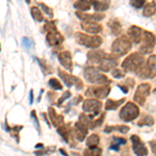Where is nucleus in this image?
<instances>
[{
	"label": "nucleus",
	"instance_id": "f257e3e1",
	"mask_svg": "<svg viewBox=\"0 0 156 156\" xmlns=\"http://www.w3.org/2000/svg\"><path fill=\"white\" fill-rule=\"evenodd\" d=\"M44 29L47 32L46 41L49 46H58L64 42V37L57 30L53 21H46V24L44 25Z\"/></svg>",
	"mask_w": 156,
	"mask_h": 156
},
{
	"label": "nucleus",
	"instance_id": "f03ea898",
	"mask_svg": "<svg viewBox=\"0 0 156 156\" xmlns=\"http://www.w3.org/2000/svg\"><path fill=\"white\" fill-rule=\"evenodd\" d=\"M84 77L90 83H95V84H108L110 83V80L108 79V77L106 75L102 74L100 72L99 69L95 67H87L84 69Z\"/></svg>",
	"mask_w": 156,
	"mask_h": 156
},
{
	"label": "nucleus",
	"instance_id": "7ed1b4c3",
	"mask_svg": "<svg viewBox=\"0 0 156 156\" xmlns=\"http://www.w3.org/2000/svg\"><path fill=\"white\" fill-rule=\"evenodd\" d=\"M130 49H131V42L125 36L118 37L112 43V52L115 56H122V55L127 54Z\"/></svg>",
	"mask_w": 156,
	"mask_h": 156
},
{
	"label": "nucleus",
	"instance_id": "20e7f679",
	"mask_svg": "<svg viewBox=\"0 0 156 156\" xmlns=\"http://www.w3.org/2000/svg\"><path fill=\"white\" fill-rule=\"evenodd\" d=\"M75 39H76V42L78 44L82 45L84 47H89V48L97 49L102 44V39L100 37L87 36V34H81V32H76L75 34Z\"/></svg>",
	"mask_w": 156,
	"mask_h": 156
},
{
	"label": "nucleus",
	"instance_id": "39448f33",
	"mask_svg": "<svg viewBox=\"0 0 156 156\" xmlns=\"http://www.w3.org/2000/svg\"><path fill=\"white\" fill-rule=\"evenodd\" d=\"M144 64V57L137 52L130 54L129 56L124 59L122 67L127 72H135L142 65Z\"/></svg>",
	"mask_w": 156,
	"mask_h": 156
},
{
	"label": "nucleus",
	"instance_id": "423d86ee",
	"mask_svg": "<svg viewBox=\"0 0 156 156\" xmlns=\"http://www.w3.org/2000/svg\"><path fill=\"white\" fill-rule=\"evenodd\" d=\"M140 115V108L137 107V105H135L132 102H128L126 105H124V107L121 109L120 112V118L121 120H123L124 122H130V121L135 120Z\"/></svg>",
	"mask_w": 156,
	"mask_h": 156
},
{
	"label": "nucleus",
	"instance_id": "0eeeda50",
	"mask_svg": "<svg viewBox=\"0 0 156 156\" xmlns=\"http://www.w3.org/2000/svg\"><path fill=\"white\" fill-rule=\"evenodd\" d=\"M143 44L140 48V52L142 54H149L153 51V48L155 47L156 44V37L152 32L145 30L143 34Z\"/></svg>",
	"mask_w": 156,
	"mask_h": 156
},
{
	"label": "nucleus",
	"instance_id": "6e6552de",
	"mask_svg": "<svg viewBox=\"0 0 156 156\" xmlns=\"http://www.w3.org/2000/svg\"><path fill=\"white\" fill-rule=\"evenodd\" d=\"M102 108V103L96 99H87L83 102L82 109L87 112L90 118H95L100 114V110Z\"/></svg>",
	"mask_w": 156,
	"mask_h": 156
},
{
	"label": "nucleus",
	"instance_id": "1a4fd4ad",
	"mask_svg": "<svg viewBox=\"0 0 156 156\" xmlns=\"http://www.w3.org/2000/svg\"><path fill=\"white\" fill-rule=\"evenodd\" d=\"M58 75L68 87H75L77 90H81L82 87H83V82H82L78 77L74 76V75L68 74L67 72L62 71L60 69H58Z\"/></svg>",
	"mask_w": 156,
	"mask_h": 156
},
{
	"label": "nucleus",
	"instance_id": "9d476101",
	"mask_svg": "<svg viewBox=\"0 0 156 156\" xmlns=\"http://www.w3.org/2000/svg\"><path fill=\"white\" fill-rule=\"evenodd\" d=\"M150 90H151V87L149 83H142L137 87V90L134 94V101L137 103L138 105L143 106L146 102V99L147 97L149 96L150 94Z\"/></svg>",
	"mask_w": 156,
	"mask_h": 156
},
{
	"label": "nucleus",
	"instance_id": "9b49d317",
	"mask_svg": "<svg viewBox=\"0 0 156 156\" xmlns=\"http://www.w3.org/2000/svg\"><path fill=\"white\" fill-rule=\"evenodd\" d=\"M110 92V87H90L87 90L85 95L89 97H95V98H99V99H103V98L107 97L108 94Z\"/></svg>",
	"mask_w": 156,
	"mask_h": 156
},
{
	"label": "nucleus",
	"instance_id": "f8f14e48",
	"mask_svg": "<svg viewBox=\"0 0 156 156\" xmlns=\"http://www.w3.org/2000/svg\"><path fill=\"white\" fill-rule=\"evenodd\" d=\"M117 66H118V60L112 55H108V54H105V56L99 62V69L103 72L112 71Z\"/></svg>",
	"mask_w": 156,
	"mask_h": 156
},
{
	"label": "nucleus",
	"instance_id": "ddd939ff",
	"mask_svg": "<svg viewBox=\"0 0 156 156\" xmlns=\"http://www.w3.org/2000/svg\"><path fill=\"white\" fill-rule=\"evenodd\" d=\"M131 142H132L133 152L135 154L140 156H144L148 154V149L145 147L144 143L140 140V138L137 135H131Z\"/></svg>",
	"mask_w": 156,
	"mask_h": 156
},
{
	"label": "nucleus",
	"instance_id": "4468645a",
	"mask_svg": "<svg viewBox=\"0 0 156 156\" xmlns=\"http://www.w3.org/2000/svg\"><path fill=\"white\" fill-rule=\"evenodd\" d=\"M87 131H89V127H87L83 123H81L80 121H78L74 126L73 135H74L77 140L82 142V140L85 138V136L87 135Z\"/></svg>",
	"mask_w": 156,
	"mask_h": 156
},
{
	"label": "nucleus",
	"instance_id": "2eb2a0df",
	"mask_svg": "<svg viewBox=\"0 0 156 156\" xmlns=\"http://www.w3.org/2000/svg\"><path fill=\"white\" fill-rule=\"evenodd\" d=\"M58 59H59L60 65H62L65 69H67L68 71H72V69H73L72 55L69 51L60 52L58 54Z\"/></svg>",
	"mask_w": 156,
	"mask_h": 156
},
{
	"label": "nucleus",
	"instance_id": "dca6fc26",
	"mask_svg": "<svg viewBox=\"0 0 156 156\" xmlns=\"http://www.w3.org/2000/svg\"><path fill=\"white\" fill-rule=\"evenodd\" d=\"M57 132L59 133L60 135H62V137L64 138V140L66 143L70 145H74L72 142V129L71 127H70V124H67V125H62V126H59L57 128Z\"/></svg>",
	"mask_w": 156,
	"mask_h": 156
},
{
	"label": "nucleus",
	"instance_id": "f3484780",
	"mask_svg": "<svg viewBox=\"0 0 156 156\" xmlns=\"http://www.w3.org/2000/svg\"><path fill=\"white\" fill-rule=\"evenodd\" d=\"M143 34H144V30L140 28V27H137L133 25V26H131L128 29V36H129V37L133 42L136 43V44L142 42Z\"/></svg>",
	"mask_w": 156,
	"mask_h": 156
},
{
	"label": "nucleus",
	"instance_id": "a211bd4d",
	"mask_svg": "<svg viewBox=\"0 0 156 156\" xmlns=\"http://www.w3.org/2000/svg\"><path fill=\"white\" fill-rule=\"evenodd\" d=\"M76 16L82 21H87V22H98L101 21L102 19H104V15L103 14H94V15H90V14H84L81 12H75Z\"/></svg>",
	"mask_w": 156,
	"mask_h": 156
},
{
	"label": "nucleus",
	"instance_id": "6ab92c4d",
	"mask_svg": "<svg viewBox=\"0 0 156 156\" xmlns=\"http://www.w3.org/2000/svg\"><path fill=\"white\" fill-rule=\"evenodd\" d=\"M48 115H49V118H50V120H51V122L54 127L58 128L59 126L64 125V117H62V115L57 114V112H55L54 108H52V107L48 108Z\"/></svg>",
	"mask_w": 156,
	"mask_h": 156
},
{
	"label": "nucleus",
	"instance_id": "aec40b11",
	"mask_svg": "<svg viewBox=\"0 0 156 156\" xmlns=\"http://www.w3.org/2000/svg\"><path fill=\"white\" fill-rule=\"evenodd\" d=\"M82 29L85 31L90 32V34H99L102 31V26L99 23H95V22H87V21H82L81 23Z\"/></svg>",
	"mask_w": 156,
	"mask_h": 156
},
{
	"label": "nucleus",
	"instance_id": "412c9836",
	"mask_svg": "<svg viewBox=\"0 0 156 156\" xmlns=\"http://www.w3.org/2000/svg\"><path fill=\"white\" fill-rule=\"evenodd\" d=\"M105 52L103 50H93V51H90L87 53V60L92 64H95V62H100L101 59L105 56Z\"/></svg>",
	"mask_w": 156,
	"mask_h": 156
},
{
	"label": "nucleus",
	"instance_id": "4be33fe9",
	"mask_svg": "<svg viewBox=\"0 0 156 156\" xmlns=\"http://www.w3.org/2000/svg\"><path fill=\"white\" fill-rule=\"evenodd\" d=\"M90 4L94 6L95 11L97 12H103L110 5V0H90Z\"/></svg>",
	"mask_w": 156,
	"mask_h": 156
},
{
	"label": "nucleus",
	"instance_id": "5701e85b",
	"mask_svg": "<svg viewBox=\"0 0 156 156\" xmlns=\"http://www.w3.org/2000/svg\"><path fill=\"white\" fill-rule=\"evenodd\" d=\"M108 27H109L112 34H115V36H119L122 32V25H121V23L118 20H109Z\"/></svg>",
	"mask_w": 156,
	"mask_h": 156
},
{
	"label": "nucleus",
	"instance_id": "b1692460",
	"mask_svg": "<svg viewBox=\"0 0 156 156\" xmlns=\"http://www.w3.org/2000/svg\"><path fill=\"white\" fill-rule=\"evenodd\" d=\"M125 102V99L122 98L121 100H112V99H108L106 103H105V109L106 110H115L118 107L121 106L123 103Z\"/></svg>",
	"mask_w": 156,
	"mask_h": 156
},
{
	"label": "nucleus",
	"instance_id": "393cba45",
	"mask_svg": "<svg viewBox=\"0 0 156 156\" xmlns=\"http://www.w3.org/2000/svg\"><path fill=\"white\" fill-rule=\"evenodd\" d=\"M147 67L150 72L151 78L156 76V55H151L147 60Z\"/></svg>",
	"mask_w": 156,
	"mask_h": 156
},
{
	"label": "nucleus",
	"instance_id": "a878e982",
	"mask_svg": "<svg viewBox=\"0 0 156 156\" xmlns=\"http://www.w3.org/2000/svg\"><path fill=\"white\" fill-rule=\"evenodd\" d=\"M74 7L79 11H89L90 7V0H77L74 3Z\"/></svg>",
	"mask_w": 156,
	"mask_h": 156
},
{
	"label": "nucleus",
	"instance_id": "bb28decb",
	"mask_svg": "<svg viewBox=\"0 0 156 156\" xmlns=\"http://www.w3.org/2000/svg\"><path fill=\"white\" fill-rule=\"evenodd\" d=\"M156 12V2L151 1L148 4H146L144 9V16L145 17H151Z\"/></svg>",
	"mask_w": 156,
	"mask_h": 156
},
{
	"label": "nucleus",
	"instance_id": "cd10ccee",
	"mask_svg": "<svg viewBox=\"0 0 156 156\" xmlns=\"http://www.w3.org/2000/svg\"><path fill=\"white\" fill-rule=\"evenodd\" d=\"M153 124H154V119L150 115H143V118L137 123L138 126H152Z\"/></svg>",
	"mask_w": 156,
	"mask_h": 156
},
{
	"label": "nucleus",
	"instance_id": "c85d7f7f",
	"mask_svg": "<svg viewBox=\"0 0 156 156\" xmlns=\"http://www.w3.org/2000/svg\"><path fill=\"white\" fill-rule=\"evenodd\" d=\"M115 130H118V131H120L122 133H127L128 130H129V127L125 126V125H121V126H106L104 131L106 133H109L112 131H115Z\"/></svg>",
	"mask_w": 156,
	"mask_h": 156
},
{
	"label": "nucleus",
	"instance_id": "c756f323",
	"mask_svg": "<svg viewBox=\"0 0 156 156\" xmlns=\"http://www.w3.org/2000/svg\"><path fill=\"white\" fill-rule=\"evenodd\" d=\"M99 136L97 134H92L87 137V147L89 148H96L98 145H99Z\"/></svg>",
	"mask_w": 156,
	"mask_h": 156
},
{
	"label": "nucleus",
	"instance_id": "7c9ffc66",
	"mask_svg": "<svg viewBox=\"0 0 156 156\" xmlns=\"http://www.w3.org/2000/svg\"><path fill=\"white\" fill-rule=\"evenodd\" d=\"M30 12H31V16L32 18H34L36 21L37 22H42L43 20H44V17H43L41 11H40L39 9H37V6H34L31 7V9H30Z\"/></svg>",
	"mask_w": 156,
	"mask_h": 156
},
{
	"label": "nucleus",
	"instance_id": "2f4dec72",
	"mask_svg": "<svg viewBox=\"0 0 156 156\" xmlns=\"http://www.w3.org/2000/svg\"><path fill=\"white\" fill-rule=\"evenodd\" d=\"M114 142L115 144H112V146H110V149L112 150H115V151H118L119 150V147L120 145H125L126 144V140L123 137H118V136H115L114 137Z\"/></svg>",
	"mask_w": 156,
	"mask_h": 156
},
{
	"label": "nucleus",
	"instance_id": "473e14b6",
	"mask_svg": "<svg viewBox=\"0 0 156 156\" xmlns=\"http://www.w3.org/2000/svg\"><path fill=\"white\" fill-rule=\"evenodd\" d=\"M37 62L40 64V66H41L42 70L44 71V74H50V73H52L51 72V68L48 66V64L46 62V60L41 59V58H37Z\"/></svg>",
	"mask_w": 156,
	"mask_h": 156
},
{
	"label": "nucleus",
	"instance_id": "72a5a7b5",
	"mask_svg": "<svg viewBox=\"0 0 156 156\" xmlns=\"http://www.w3.org/2000/svg\"><path fill=\"white\" fill-rule=\"evenodd\" d=\"M83 154L84 155H90V156H92V155H101L102 154V150L100 149V148H89V149H87V150H84L83 151Z\"/></svg>",
	"mask_w": 156,
	"mask_h": 156
},
{
	"label": "nucleus",
	"instance_id": "f704fd0d",
	"mask_svg": "<svg viewBox=\"0 0 156 156\" xmlns=\"http://www.w3.org/2000/svg\"><path fill=\"white\" fill-rule=\"evenodd\" d=\"M49 85L51 89L53 90H62V85L60 83L59 80H57L56 78H51V79H49Z\"/></svg>",
	"mask_w": 156,
	"mask_h": 156
},
{
	"label": "nucleus",
	"instance_id": "c9c22d12",
	"mask_svg": "<svg viewBox=\"0 0 156 156\" xmlns=\"http://www.w3.org/2000/svg\"><path fill=\"white\" fill-rule=\"evenodd\" d=\"M37 4H39V6L41 7L43 11H44L47 15H48L50 18H52V17H53V11H52V9H50L49 6H47L46 4L42 3V2H40V3H37Z\"/></svg>",
	"mask_w": 156,
	"mask_h": 156
},
{
	"label": "nucleus",
	"instance_id": "e433bc0d",
	"mask_svg": "<svg viewBox=\"0 0 156 156\" xmlns=\"http://www.w3.org/2000/svg\"><path fill=\"white\" fill-rule=\"evenodd\" d=\"M22 45H23V47H25L26 49H29V48H32V47H34V43L31 39L23 37V39H22Z\"/></svg>",
	"mask_w": 156,
	"mask_h": 156
},
{
	"label": "nucleus",
	"instance_id": "4c0bfd02",
	"mask_svg": "<svg viewBox=\"0 0 156 156\" xmlns=\"http://www.w3.org/2000/svg\"><path fill=\"white\" fill-rule=\"evenodd\" d=\"M23 128V126H15L12 127L9 131L12 132V135L17 138V142H19V132L21 131V129Z\"/></svg>",
	"mask_w": 156,
	"mask_h": 156
},
{
	"label": "nucleus",
	"instance_id": "58836bf2",
	"mask_svg": "<svg viewBox=\"0 0 156 156\" xmlns=\"http://www.w3.org/2000/svg\"><path fill=\"white\" fill-rule=\"evenodd\" d=\"M71 97V93L69 92V90H66V92L64 93V95H62V97L58 99V101H57V106H62V102L65 101V100H67L68 98H70Z\"/></svg>",
	"mask_w": 156,
	"mask_h": 156
},
{
	"label": "nucleus",
	"instance_id": "ea45409f",
	"mask_svg": "<svg viewBox=\"0 0 156 156\" xmlns=\"http://www.w3.org/2000/svg\"><path fill=\"white\" fill-rule=\"evenodd\" d=\"M130 4L135 9H140L145 5V0H130Z\"/></svg>",
	"mask_w": 156,
	"mask_h": 156
},
{
	"label": "nucleus",
	"instance_id": "a19ab883",
	"mask_svg": "<svg viewBox=\"0 0 156 156\" xmlns=\"http://www.w3.org/2000/svg\"><path fill=\"white\" fill-rule=\"evenodd\" d=\"M31 119L34 120V126L37 129V131L39 133H41V127H40V123H39V120H37V115H36V112L34 110H32L31 112Z\"/></svg>",
	"mask_w": 156,
	"mask_h": 156
},
{
	"label": "nucleus",
	"instance_id": "79ce46f5",
	"mask_svg": "<svg viewBox=\"0 0 156 156\" xmlns=\"http://www.w3.org/2000/svg\"><path fill=\"white\" fill-rule=\"evenodd\" d=\"M112 77L117 78V79H121V78H124L125 77V73L122 72L121 70H118V69L112 70Z\"/></svg>",
	"mask_w": 156,
	"mask_h": 156
},
{
	"label": "nucleus",
	"instance_id": "37998d69",
	"mask_svg": "<svg viewBox=\"0 0 156 156\" xmlns=\"http://www.w3.org/2000/svg\"><path fill=\"white\" fill-rule=\"evenodd\" d=\"M149 144H150V146H151V149H152V152L156 155V142H153V140H151Z\"/></svg>",
	"mask_w": 156,
	"mask_h": 156
},
{
	"label": "nucleus",
	"instance_id": "c03bdc74",
	"mask_svg": "<svg viewBox=\"0 0 156 156\" xmlns=\"http://www.w3.org/2000/svg\"><path fill=\"white\" fill-rule=\"evenodd\" d=\"M125 83H126L127 85H129L130 87H132L133 85H134V81H133L132 78H129V79H127L126 81H125Z\"/></svg>",
	"mask_w": 156,
	"mask_h": 156
},
{
	"label": "nucleus",
	"instance_id": "a18cd8bd",
	"mask_svg": "<svg viewBox=\"0 0 156 156\" xmlns=\"http://www.w3.org/2000/svg\"><path fill=\"white\" fill-rule=\"evenodd\" d=\"M118 87L123 90V93H125V94H127L128 93V89H129L128 87H124V85H122V84H118Z\"/></svg>",
	"mask_w": 156,
	"mask_h": 156
},
{
	"label": "nucleus",
	"instance_id": "49530a36",
	"mask_svg": "<svg viewBox=\"0 0 156 156\" xmlns=\"http://www.w3.org/2000/svg\"><path fill=\"white\" fill-rule=\"evenodd\" d=\"M32 102H34V90H30V95H29V103L30 104H32Z\"/></svg>",
	"mask_w": 156,
	"mask_h": 156
},
{
	"label": "nucleus",
	"instance_id": "de8ad7c7",
	"mask_svg": "<svg viewBox=\"0 0 156 156\" xmlns=\"http://www.w3.org/2000/svg\"><path fill=\"white\" fill-rule=\"evenodd\" d=\"M80 101H82V97L81 96H77L76 99L74 100V102H73V103H74V104H77V103H79Z\"/></svg>",
	"mask_w": 156,
	"mask_h": 156
},
{
	"label": "nucleus",
	"instance_id": "09e8293b",
	"mask_svg": "<svg viewBox=\"0 0 156 156\" xmlns=\"http://www.w3.org/2000/svg\"><path fill=\"white\" fill-rule=\"evenodd\" d=\"M59 152L62 153V154H64V155H68V153H67L65 150H62V149H60V150H59Z\"/></svg>",
	"mask_w": 156,
	"mask_h": 156
},
{
	"label": "nucleus",
	"instance_id": "8fccbe9b",
	"mask_svg": "<svg viewBox=\"0 0 156 156\" xmlns=\"http://www.w3.org/2000/svg\"><path fill=\"white\" fill-rule=\"evenodd\" d=\"M36 148H39V149H42V148H43V144H39V145H37V146H36Z\"/></svg>",
	"mask_w": 156,
	"mask_h": 156
},
{
	"label": "nucleus",
	"instance_id": "3c124183",
	"mask_svg": "<svg viewBox=\"0 0 156 156\" xmlns=\"http://www.w3.org/2000/svg\"><path fill=\"white\" fill-rule=\"evenodd\" d=\"M25 1H26V3H27V4H29V3H30V0H25Z\"/></svg>",
	"mask_w": 156,
	"mask_h": 156
},
{
	"label": "nucleus",
	"instance_id": "603ef678",
	"mask_svg": "<svg viewBox=\"0 0 156 156\" xmlns=\"http://www.w3.org/2000/svg\"><path fill=\"white\" fill-rule=\"evenodd\" d=\"M154 92H155V93H156V89H155V90H154Z\"/></svg>",
	"mask_w": 156,
	"mask_h": 156
}]
</instances>
